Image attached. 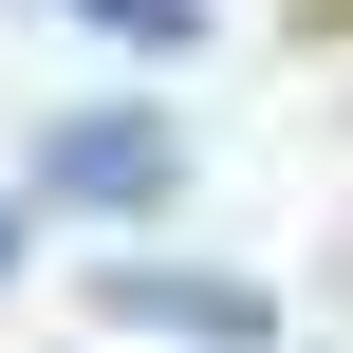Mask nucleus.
Listing matches in <instances>:
<instances>
[{
	"label": "nucleus",
	"instance_id": "f257e3e1",
	"mask_svg": "<svg viewBox=\"0 0 353 353\" xmlns=\"http://www.w3.org/2000/svg\"><path fill=\"white\" fill-rule=\"evenodd\" d=\"M37 186H56V205H93V223H149V205H168L186 168H168V130H149V112H56Z\"/></svg>",
	"mask_w": 353,
	"mask_h": 353
},
{
	"label": "nucleus",
	"instance_id": "f03ea898",
	"mask_svg": "<svg viewBox=\"0 0 353 353\" xmlns=\"http://www.w3.org/2000/svg\"><path fill=\"white\" fill-rule=\"evenodd\" d=\"M112 316H130V335H168V353H298L242 279H112Z\"/></svg>",
	"mask_w": 353,
	"mask_h": 353
},
{
	"label": "nucleus",
	"instance_id": "7ed1b4c3",
	"mask_svg": "<svg viewBox=\"0 0 353 353\" xmlns=\"http://www.w3.org/2000/svg\"><path fill=\"white\" fill-rule=\"evenodd\" d=\"M112 37L130 56H186V0H112Z\"/></svg>",
	"mask_w": 353,
	"mask_h": 353
}]
</instances>
